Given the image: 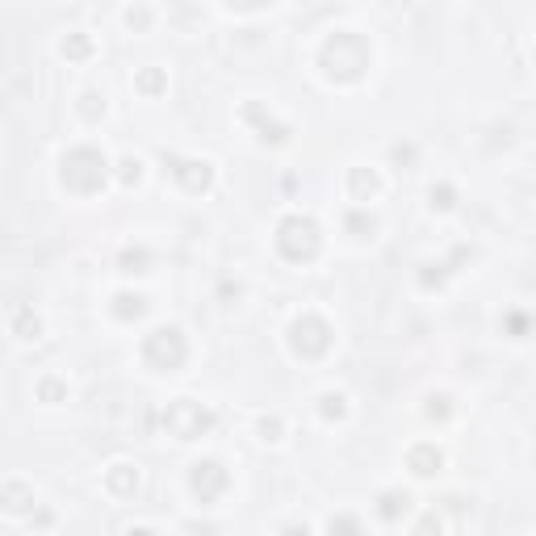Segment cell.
Wrapping results in <instances>:
<instances>
[]
</instances>
